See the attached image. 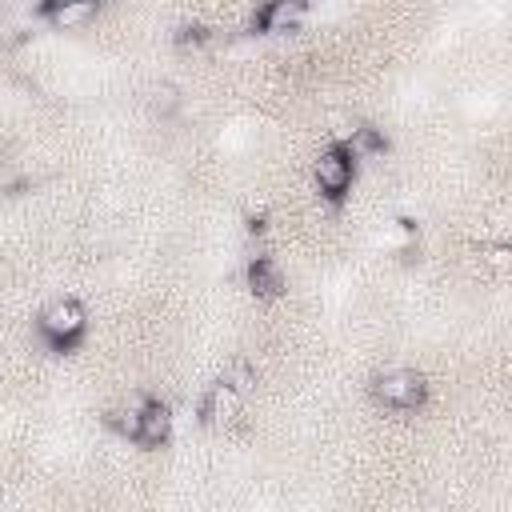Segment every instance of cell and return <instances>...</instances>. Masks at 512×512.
<instances>
[{"mask_svg": "<svg viewBox=\"0 0 512 512\" xmlns=\"http://www.w3.org/2000/svg\"><path fill=\"white\" fill-rule=\"evenodd\" d=\"M224 380H228V384H236V388L248 396V392H252V384H256V372H252V364H244V360H240V364H232V368L224 372Z\"/></svg>", "mask_w": 512, "mask_h": 512, "instance_id": "cell-11", "label": "cell"}, {"mask_svg": "<svg viewBox=\"0 0 512 512\" xmlns=\"http://www.w3.org/2000/svg\"><path fill=\"white\" fill-rule=\"evenodd\" d=\"M372 392H376V400L384 408H416L428 388H424V376L420 372H412V368H388V372L376 376Z\"/></svg>", "mask_w": 512, "mask_h": 512, "instance_id": "cell-3", "label": "cell"}, {"mask_svg": "<svg viewBox=\"0 0 512 512\" xmlns=\"http://www.w3.org/2000/svg\"><path fill=\"white\" fill-rule=\"evenodd\" d=\"M172 408L164 400H148L144 404V416H140V432H136V444H148V448H160L168 436H172Z\"/></svg>", "mask_w": 512, "mask_h": 512, "instance_id": "cell-5", "label": "cell"}, {"mask_svg": "<svg viewBox=\"0 0 512 512\" xmlns=\"http://www.w3.org/2000/svg\"><path fill=\"white\" fill-rule=\"evenodd\" d=\"M348 148H352V156L360 160V156H376V152H384V136L376 132V128H352V136H348Z\"/></svg>", "mask_w": 512, "mask_h": 512, "instance_id": "cell-10", "label": "cell"}, {"mask_svg": "<svg viewBox=\"0 0 512 512\" xmlns=\"http://www.w3.org/2000/svg\"><path fill=\"white\" fill-rule=\"evenodd\" d=\"M36 328H40V336H44L52 348H72V344L84 336V328H88V312H84L80 300L56 296V300L44 304V312L36 316Z\"/></svg>", "mask_w": 512, "mask_h": 512, "instance_id": "cell-1", "label": "cell"}, {"mask_svg": "<svg viewBox=\"0 0 512 512\" xmlns=\"http://www.w3.org/2000/svg\"><path fill=\"white\" fill-rule=\"evenodd\" d=\"M304 20H308V8L300 0H276V4L256 12V24L264 32H296Z\"/></svg>", "mask_w": 512, "mask_h": 512, "instance_id": "cell-6", "label": "cell"}, {"mask_svg": "<svg viewBox=\"0 0 512 512\" xmlns=\"http://www.w3.org/2000/svg\"><path fill=\"white\" fill-rule=\"evenodd\" d=\"M240 408H244V392H240L236 384H228L224 376H220L216 384H208V392H204V400H200L204 424H228V420L240 416Z\"/></svg>", "mask_w": 512, "mask_h": 512, "instance_id": "cell-4", "label": "cell"}, {"mask_svg": "<svg viewBox=\"0 0 512 512\" xmlns=\"http://www.w3.org/2000/svg\"><path fill=\"white\" fill-rule=\"evenodd\" d=\"M144 404H148V400L132 396L128 404H120V408L112 412V424H116V432H120V436L136 440V432H140V416H144Z\"/></svg>", "mask_w": 512, "mask_h": 512, "instance_id": "cell-9", "label": "cell"}, {"mask_svg": "<svg viewBox=\"0 0 512 512\" xmlns=\"http://www.w3.org/2000/svg\"><path fill=\"white\" fill-rule=\"evenodd\" d=\"M312 176H316V188H320L328 200H340V196L352 188V176H356V156H352V148H348V144L324 148V152L316 156Z\"/></svg>", "mask_w": 512, "mask_h": 512, "instance_id": "cell-2", "label": "cell"}, {"mask_svg": "<svg viewBox=\"0 0 512 512\" xmlns=\"http://www.w3.org/2000/svg\"><path fill=\"white\" fill-rule=\"evenodd\" d=\"M248 284H252V292H256V296H276V292L284 288V276H280L276 260L256 256V260L248 264Z\"/></svg>", "mask_w": 512, "mask_h": 512, "instance_id": "cell-8", "label": "cell"}, {"mask_svg": "<svg viewBox=\"0 0 512 512\" xmlns=\"http://www.w3.org/2000/svg\"><path fill=\"white\" fill-rule=\"evenodd\" d=\"M44 16H48V24L52 28H84L88 20H96V4H88V0H64V4H48L44 8Z\"/></svg>", "mask_w": 512, "mask_h": 512, "instance_id": "cell-7", "label": "cell"}]
</instances>
